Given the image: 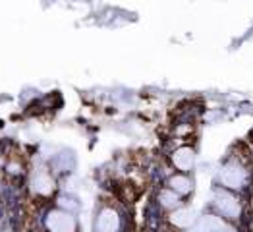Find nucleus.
Instances as JSON below:
<instances>
[{"label":"nucleus","instance_id":"nucleus-8","mask_svg":"<svg viewBox=\"0 0 253 232\" xmlns=\"http://www.w3.org/2000/svg\"><path fill=\"white\" fill-rule=\"evenodd\" d=\"M33 186L39 193H50L52 190V180L46 176V174H37L35 180H33Z\"/></svg>","mask_w":253,"mask_h":232},{"label":"nucleus","instance_id":"nucleus-9","mask_svg":"<svg viewBox=\"0 0 253 232\" xmlns=\"http://www.w3.org/2000/svg\"><path fill=\"white\" fill-rule=\"evenodd\" d=\"M170 186L178 191V193H188L191 190V182L188 178H184V176H174L170 180Z\"/></svg>","mask_w":253,"mask_h":232},{"label":"nucleus","instance_id":"nucleus-10","mask_svg":"<svg viewBox=\"0 0 253 232\" xmlns=\"http://www.w3.org/2000/svg\"><path fill=\"white\" fill-rule=\"evenodd\" d=\"M161 201H163V205L172 207V205H176V203H178V195H176V193H172V191H163V193H161Z\"/></svg>","mask_w":253,"mask_h":232},{"label":"nucleus","instance_id":"nucleus-7","mask_svg":"<svg viewBox=\"0 0 253 232\" xmlns=\"http://www.w3.org/2000/svg\"><path fill=\"white\" fill-rule=\"evenodd\" d=\"M172 223L178 225V227H190L193 223V211L190 209H180L172 215Z\"/></svg>","mask_w":253,"mask_h":232},{"label":"nucleus","instance_id":"nucleus-1","mask_svg":"<svg viewBox=\"0 0 253 232\" xmlns=\"http://www.w3.org/2000/svg\"><path fill=\"white\" fill-rule=\"evenodd\" d=\"M220 182L228 188H242L246 182V170L236 163H230L220 170Z\"/></svg>","mask_w":253,"mask_h":232},{"label":"nucleus","instance_id":"nucleus-3","mask_svg":"<svg viewBox=\"0 0 253 232\" xmlns=\"http://www.w3.org/2000/svg\"><path fill=\"white\" fill-rule=\"evenodd\" d=\"M46 225H48V229L52 232H74V229H76L74 217L70 213H64V211L50 213Z\"/></svg>","mask_w":253,"mask_h":232},{"label":"nucleus","instance_id":"nucleus-4","mask_svg":"<svg viewBox=\"0 0 253 232\" xmlns=\"http://www.w3.org/2000/svg\"><path fill=\"white\" fill-rule=\"evenodd\" d=\"M118 215L112 209H105L101 211L99 219H97V231L99 232H116L118 231Z\"/></svg>","mask_w":253,"mask_h":232},{"label":"nucleus","instance_id":"nucleus-5","mask_svg":"<svg viewBox=\"0 0 253 232\" xmlns=\"http://www.w3.org/2000/svg\"><path fill=\"white\" fill-rule=\"evenodd\" d=\"M199 232H234V229H230L226 223H222L218 217H203L199 223Z\"/></svg>","mask_w":253,"mask_h":232},{"label":"nucleus","instance_id":"nucleus-6","mask_svg":"<svg viewBox=\"0 0 253 232\" xmlns=\"http://www.w3.org/2000/svg\"><path fill=\"white\" fill-rule=\"evenodd\" d=\"M174 165L178 167V169H182V170H188L193 167V151H191L190 147H182V149H178L176 153H174Z\"/></svg>","mask_w":253,"mask_h":232},{"label":"nucleus","instance_id":"nucleus-2","mask_svg":"<svg viewBox=\"0 0 253 232\" xmlns=\"http://www.w3.org/2000/svg\"><path fill=\"white\" fill-rule=\"evenodd\" d=\"M214 205L222 211V215H226L230 219H238L240 217V203L228 191H216L214 193Z\"/></svg>","mask_w":253,"mask_h":232}]
</instances>
